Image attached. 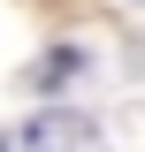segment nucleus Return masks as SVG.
I'll return each instance as SVG.
<instances>
[{"label":"nucleus","instance_id":"2","mask_svg":"<svg viewBox=\"0 0 145 152\" xmlns=\"http://www.w3.org/2000/svg\"><path fill=\"white\" fill-rule=\"evenodd\" d=\"M0 152H8V145H0Z\"/></svg>","mask_w":145,"mask_h":152},{"label":"nucleus","instance_id":"1","mask_svg":"<svg viewBox=\"0 0 145 152\" xmlns=\"http://www.w3.org/2000/svg\"><path fill=\"white\" fill-rule=\"evenodd\" d=\"M23 145L31 152H107V137H99L92 114H38Z\"/></svg>","mask_w":145,"mask_h":152}]
</instances>
